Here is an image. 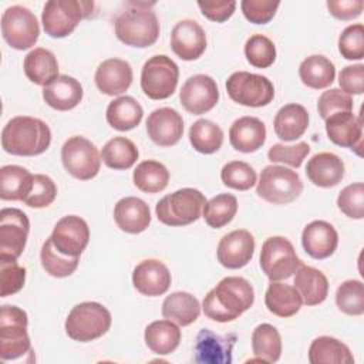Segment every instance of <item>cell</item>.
<instances>
[{
  "mask_svg": "<svg viewBox=\"0 0 364 364\" xmlns=\"http://www.w3.org/2000/svg\"><path fill=\"white\" fill-rule=\"evenodd\" d=\"M253 301L255 290L250 282L239 276H228L205 296L202 309L208 318L228 323L249 310Z\"/></svg>",
  "mask_w": 364,
  "mask_h": 364,
  "instance_id": "cell-1",
  "label": "cell"
},
{
  "mask_svg": "<svg viewBox=\"0 0 364 364\" xmlns=\"http://www.w3.org/2000/svg\"><path fill=\"white\" fill-rule=\"evenodd\" d=\"M50 144V127L44 121L34 117H14L4 125L1 131V146L11 155H40L47 151Z\"/></svg>",
  "mask_w": 364,
  "mask_h": 364,
  "instance_id": "cell-2",
  "label": "cell"
},
{
  "mask_svg": "<svg viewBox=\"0 0 364 364\" xmlns=\"http://www.w3.org/2000/svg\"><path fill=\"white\" fill-rule=\"evenodd\" d=\"M114 23L115 34L127 46L145 48L156 43L159 37V21L156 14L145 3H132Z\"/></svg>",
  "mask_w": 364,
  "mask_h": 364,
  "instance_id": "cell-3",
  "label": "cell"
},
{
  "mask_svg": "<svg viewBox=\"0 0 364 364\" xmlns=\"http://www.w3.org/2000/svg\"><path fill=\"white\" fill-rule=\"evenodd\" d=\"M109 310L97 301H84L71 309L65 318V333L70 338L88 343L104 336L111 327Z\"/></svg>",
  "mask_w": 364,
  "mask_h": 364,
  "instance_id": "cell-4",
  "label": "cell"
},
{
  "mask_svg": "<svg viewBox=\"0 0 364 364\" xmlns=\"http://www.w3.org/2000/svg\"><path fill=\"white\" fill-rule=\"evenodd\" d=\"M206 203L205 195L193 188H182L164 196L155 208L156 218L166 226H186L196 222Z\"/></svg>",
  "mask_w": 364,
  "mask_h": 364,
  "instance_id": "cell-5",
  "label": "cell"
},
{
  "mask_svg": "<svg viewBox=\"0 0 364 364\" xmlns=\"http://www.w3.org/2000/svg\"><path fill=\"white\" fill-rule=\"evenodd\" d=\"M27 313L17 307L4 304L0 309V357L3 361L17 360L33 353L27 333Z\"/></svg>",
  "mask_w": 364,
  "mask_h": 364,
  "instance_id": "cell-6",
  "label": "cell"
},
{
  "mask_svg": "<svg viewBox=\"0 0 364 364\" xmlns=\"http://www.w3.org/2000/svg\"><path fill=\"white\" fill-rule=\"evenodd\" d=\"M94 9L92 1L84 0H50L44 4L41 23L46 34L63 38L71 34L78 23L88 17Z\"/></svg>",
  "mask_w": 364,
  "mask_h": 364,
  "instance_id": "cell-7",
  "label": "cell"
},
{
  "mask_svg": "<svg viewBox=\"0 0 364 364\" xmlns=\"http://www.w3.org/2000/svg\"><path fill=\"white\" fill-rule=\"evenodd\" d=\"M303 192V182L296 171L280 165H267L259 178L256 193L273 205L296 200Z\"/></svg>",
  "mask_w": 364,
  "mask_h": 364,
  "instance_id": "cell-8",
  "label": "cell"
},
{
  "mask_svg": "<svg viewBox=\"0 0 364 364\" xmlns=\"http://www.w3.org/2000/svg\"><path fill=\"white\" fill-rule=\"evenodd\" d=\"M303 262L296 255L291 242L283 236L266 239L260 250V267L272 280H286L291 277Z\"/></svg>",
  "mask_w": 364,
  "mask_h": 364,
  "instance_id": "cell-9",
  "label": "cell"
},
{
  "mask_svg": "<svg viewBox=\"0 0 364 364\" xmlns=\"http://www.w3.org/2000/svg\"><path fill=\"white\" fill-rule=\"evenodd\" d=\"M179 68L165 54L151 57L141 71V88L151 100L169 98L178 85Z\"/></svg>",
  "mask_w": 364,
  "mask_h": 364,
  "instance_id": "cell-10",
  "label": "cell"
},
{
  "mask_svg": "<svg viewBox=\"0 0 364 364\" xmlns=\"http://www.w3.org/2000/svg\"><path fill=\"white\" fill-rule=\"evenodd\" d=\"M226 91L232 101L252 108L269 105L274 98L272 81L259 74L236 71L226 80Z\"/></svg>",
  "mask_w": 364,
  "mask_h": 364,
  "instance_id": "cell-11",
  "label": "cell"
},
{
  "mask_svg": "<svg viewBox=\"0 0 364 364\" xmlns=\"http://www.w3.org/2000/svg\"><path fill=\"white\" fill-rule=\"evenodd\" d=\"M61 161L71 176L80 181H88L100 172L101 154L90 139L75 135L64 142Z\"/></svg>",
  "mask_w": 364,
  "mask_h": 364,
  "instance_id": "cell-12",
  "label": "cell"
},
{
  "mask_svg": "<svg viewBox=\"0 0 364 364\" xmlns=\"http://www.w3.org/2000/svg\"><path fill=\"white\" fill-rule=\"evenodd\" d=\"M1 34L11 48L27 50L38 40L37 17L27 7H7L1 16Z\"/></svg>",
  "mask_w": 364,
  "mask_h": 364,
  "instance_id": "cell-13",
  "label": "cell"
},
{
  "mask_svg": "<svg viewBox=\"0 0 364 364\" xmlns=\"http://www.w3.org/2000/svg\"><path fill=\"white\" fill-rule=\"evenodd\" d=\"M30 232L27 215L17 208L0 210V256L18 259L24 252Z\"/></svg>",
  "mask_w": 364,
  "mask_h": 364,
  "instance_id": "cell-14",
  "label": "cell"
},
{
  "mask_svg": "<svg viewBox=\"0 0 364 364\" xmlns=\"http://www.w3.org/2000/svg\"><path fill=\"white\" fill-rule=\"evenodd\" d=\"M50 239L60 253L80 257L90 242V228L82 218L68 215L55 223Z\"/></svg>",
  "mask_w": 364,
  "mask_h": 364,
  "instance_id": "cell-15",
  "label": "cell"
},
{
  "mask_svg": "<svg viewBox=\"0 0 364 364\" xmlns=\"http://www.w3.org/2000/svg\"><path fill=\"white\" fill-rule=\"evenodd\" d=\"M179 100L188 112L193 115L205 114L210 111L219 101L216 81L206 74L192 75L182 85Z\"/></svg>",
  "mask_w": 364,
  "mask_h": 364,
  "instance_id": "cell-16",
  "label": "cell"
},
{
  "mask_svg": "<svg viewBox=\"0 0 364 364\" xmlns=\"http://www.w3.org/2000/svg\"><path fill=\"white\" fill-rule=\"evenodd\" d=\"M236 340L237 337L233 333L220 336L202 328L196 336L195 361L199 364H230Z\"/></svg>",
  "mask_w": 364,
  "mask_h": 364,
  "instance_id": "cell-17",
  "label": "cell"
},
{
  "mask_svg": "<svg viewBox=\"0 0 364 364\" xmlns=\"http://www.w3.org/2000/svg\"><path fill=\"white\" fill-rule=\"evenodd\" d=\"M255 253V239L246 229H236L225 235L216 250L218 262L228 269L246 266Z\"/></svg>",
  "mask_w": 364,
  "mask_h": 364,
  "instance_id": "cell-18",
  "label": "cell"
},
{
  "mask_svg": "<svg viewBox=\"0 0 364 364\" xmlns=\"http://www.w3.org/2000/svg\"><path fill=\"white\" fill-rule=\"evenodd\" d=\"M172 51L185 61L199 58L206 48V34L195 20H181L171 33Z\"/></svg>",
  "mask_w": 364,
  "mask_h": 364,
  "instance_id": "cell-19",
  "label": "cell"
},
{
  "mask_svg": "<svg viewBox=\"0 0 364 364\" xmlns=\"http://www.w3.org/2000/svg\"><path fill=\"white\" fill-rule=\"evenodd\" d=\"M326 121V132L328 139L344 148L354 149L361 155L363 146V121L361 117H357L350 112H336L330 115Z\"/></svg>",
  "mask_w": 364,
  "mask_h": 364,
  "instance_id": "cell-20",
  "label": "cell"
},
{
  "mask_svg": "<svg viewBox=\"0 0 364 364\" xmlns=\"http://www.w3.org/2000/svg\"><path fill=\"white\" fill-rule=\"evenodd\" d=\"M146 132L156 145L172 146L179 142L183 134V119L173 108H158L146 119Z\"/></svg>",
  "mask_w": 364,
  "mask_h": 364,
  "instance_id": "cell-21",
  "label": "cell"
},
{
  "mask_svg": "<svg viewBox=\"0 0 364 364\" xmlns=\"http://www.w3.org/2000/svg\"><path fill=\"white\" fill-rule=\"evenodd\" d=\"M171 272L161 260L146 259L132 272V284L144 296H162L171 286Z\"/></svg>",
  "mask_w": 364,
  "mask_h": 364,
  "instance_id": "cell-22",
  "label": "cell"
},
{
  "mask_svg": "<svg viewBox=\"0 0 364 364\" xmlns=\"http://www.w3.org/2000/svg\"><path fill=\"white\" fill-rule=\"evenodd\" d=\"M301 245L310 257L323 260L336 252L338 235L331 223L326 220H313L303 229Z\"/></svg>",
  "mask_w": 364,
  "mask_h": 364,
  "instance_id": "cell-23",
  "label": "cell"
},
{
  "mask_svg": "<svg viewBox=\"0 0 364 364\" xmlns=\"http://www.w3.org/2000/svg\"><path fill=\"white\" fill-rule=\"evenodd\" d=\"M94 80L101 92L111 97L119 95L132 82V68L125 60L108 58L98 65Z\"/></svg>",
  "mask_w": 364,
  "mask_h": 364,
  "instance_id": "cell-24",
  "label": "cell"
},
{
  "mask_svg": "<svg viewBox=\"0 0 364 364\" xmlns=\"http://www.w3.org/2000/svg\"><path fill=\"white\" fill-rule=\"evenodd\" d=\"M114 220L122 232L136 235L149 226L151 210L142 199L136 196H125L114 206Z\"/></svg>",
  "mask_w": 364,
  "mask_h": 364,
  "instance_id": "cell-25",
  "label": "cell"
},
{
  "mask_svg": "<svg viewBox=\"0 0 364 364\" xmlns=\"http://www.w3.org/2000/svg\"><path fill=\"white\" fill-rule=\"evenodd\" d=\"M82 85L74 77L60 74L43 88V98L47 105L57 111H68L82 100Z\"/></svg>",
  "mask_w": 364,
  "mask_h": 364,
  "instance_id": "cell-26",
  "label": "cell"
},
{
  "mask_svg": "<svg viewBox=\"0 0 364 364\" xmlns=\"http://www.w3.org/2000/svg\"><path fill=\"white\" fill-rule=\"evenodd\" d=\"M229 141L239 152H255L262 148L266 141V127L256 117H240L229 129Z\"/></svg>",
  "mask_w": 364,
  "mask_h": 364,
  "instance_id": "cell-27",
  "label": "cell"
},
{
  "mask_svg": "<svg viewBox=\"0 0 364 364\" xmlns=\"http://www.w3.org/2000/svg\"><path fill=\"white\" fill-rule=\"evenodd\" d=\"M306 173L310 182L320 188H331L344 176V162L333 152H318L309 159Z\"/></svg>",
  "mask_w": 364,
  "mask_h": 364,
  "instance_id": "cell-28",
  "label": "cell"
},
{
  "mask_svg": "<svg viewBox=\"0 0 364 364\" xmlns=\"http://www.w3.org/2000/svg\"><path fill=\"white\" fill-rule=\"evenodd\" d=\"M293 284L307 306H317L327 299L328 280L318 269L301 264L294 273Z\"/></svg>",
  "mask_w": 364,
  "mask_h": 364,
  "instance_id": "cell-29",
  "label": "cell"
},
{
  "mask_svg": "<svg viewBox=\"0 0 364 364\" xmlns=\"http://www.w3.org/2000/svg\"><path fill=\"white\" fill-rule=\"evenodd\" d=\"M309 127V112L307 109L296 102L283 105L273 121V128L276 135L286 141L299 139Z\"/></svg>",
  "mask_w": 364,
  "mask_h": 364,
  "instance_id": "cell-30",
  "label": "cell"
},
{
  "mask_svg": "<svg viewBox=\"0 0 364 364\" xmlns=\"http://www.w3.org/2000/svg\"><path fill=\"white\" fill-rule=\"evenodd\" d=\"M264 304L272 314L287 318L299 313L303 301L294 286L272 282L264 294Z\"/></svg>",
  "mask_w": 364,
  "mask_h": 364,
  "instance_id": "cell-31",
  "label": "cell"
},
{
  "mask_svg": "<svg viewBox=\"0 0 364 364\" xmlns=\"http://www.w3.org/2000/svg\"><path fill=\"white\" fill-rule=\"evenodd\" d=\"M24 74L26 77L37 85H48L58 74V63L55 55L43 47L31 50L24 57Z\"/></svg>",
  "mask_w": 364,
  "mask_h": 364,
  "instance_id": "cell-32",
  "label": "cell"
},
{
  "mask_svg": "<svg viewBox=\"0 0 364 364\" xmlns=\"http://www.w3.org/2000/svg\"><path fill=\"white\" fill-rule=\"evenodd\" d=\"M144 338L151 351L158 355H166L178 348L181 343V330L168 318L156 320L146 326Z\"/></svg>",
  "mask_w": 364,
  "mask_h": 364,
  "instance_id": "cell-33",
  "label": "cell"
},
{
  "mask_svg": "<svg viewBox=\"0 0 364 364\" xmlns=\"http://www.w3.org/2000/svg\"><path fill=\"white\" fill-rule=\"evenodd\" d=\"M200 304L195 296L186 291H175L165 297L162 316L179 326H189L198 320Z\"/></svg>",
  "mask_w": 364,
  "mask_h": 364,
  "instance_id": "cell-34",
  "label": "cell"
},
{
  "mask_svg": "<svg viewBox=\"0 0 364 364\" xmlns=\"http://www.w3.org/2000/svg\"><path fill=\"white\" fill-rule=\"evenodd\" d=\"M107 122L117 131H129L139 125L144 109L141 104L129 95H122L111 101L107 107Z\"/></svg>",
  "mask_w": 364,
  "mask_h": 364,
  "instance_id": "cell-35",
  "label": "cell"
},
{
  "mask_svg": "<svg viewBox=\"0 0 364 364\" xmlns=\"http://www.w3.org/2000/svg\"><path fill=\"white\" fill-rule=\"evenodd\" d=\"M309 361L311 364H353L354 357L350 348L340 340L320 336L310 344Z\"/></svg>",
  "mask_w": 364,
  "mask_h": 364,
  "instance_id": "cell-36",
  "label": "cell"
},
{
  "mask_svg": "<svg viewBox=\"0 0 364 364\" xmlns=\"http://www.w3.org/2000/svg\"><path fill=\"white\" fill-rule=\"evenodd\" d=\"M34 175L18 165H4L0 169V198L23 200L31 189Z\"/></svg>",
  "mask_w": 364,
  "mask_h": 364,
  "instance_id": "cell-37",
  "label": "cell"
},
{
  "mask_svg": "<svg viewBox=\"0 0 364 364\" xmlns=\"http://www.w3.org/2000/svg\"><path fill=\"white\" fill-rule=\"evenodd\" d=\"M301 82L313 90H323L331 85L336 77L334 64L324 55H310L304 58L299 67Z\"/></svg>",
  "mask_w": 364,
  "mask_h": 364,
  "instance_id": "cell-38",
  "label": "cell"
},
{
  "mask_svg": "<svg viewBox=\"0 0 364 364\" xmlns=\"http://www.w3.org/2000/svg\"><path fill=\"white\" fill-rule=\"evenodd\" d=\"M252 350L259 361H279L282 355V337L277 328L269 323L259 324L252 333Z\"/></svg>",
  "mask_w": 364,
  "mask_h": 364,
  "instance_id": "cell-39",
  "label": "cell"
},
{
  "mask_svg": "<svg viewBox=\"0 0 364 364\" xmlns=\"http://www.w3.org/2000/svg\"><path fill=\"white\" fill-rule=\"evenodd\" d=\"M138 155L136 145L125 136L111 138L101 149L102 162L108 168L117 171L129 169L136 162Z\"/></svg>",
  "mask_w": 364,
  "mask_h": 364,
  "instance_id": "cell-40",
  "label": "cell"
},
{
  "mask_svg": "<svg viewBox=\"0 0 364 364\" xmlns=\"http://www.w3.org/2000/svg\"><path fill=\"white\" fill-rule=\"evenodd\" d=\"M132 179L139 191L145 193H158L168 186L169 171L164 164L148 159L136 165Z\"/></svg>",
  "mask_w": 364,
  "mask_h": 364,
  "instance_id": "cell-41",
  "label": "cell"
},
{
  "mask_svg": "<svg viewBox=\"0 0 364 364\" xmlns=\"http://www.w3.org/2000/svg\"><path fill=\"white\" fill-rule=\"evenodd\" d=\"M189 141L195 151L200 154H213L223 144V131L209 119H198L189 128Z\"/></svg>",
  "mask_w": 364,
  "mask_h": 364,
  "instance_id": "cell-42",
  "label": "cell"
},
{
  "mask_svg": "<svg viewBox=\"0 0 364 364\" xmlns=\"http://www.w3.org/2000/svg\"><path fill=\"white\" fill-rule=\"evenodd\" d=\"M237 212V199L232 193H219L206 200L202 215L208 226L213 229L223 228L230 223Z\"/></svg>",
  "mask_w": 364,
  "mask_h": 364,
  "instance_id": "cell-43",
  "label": "cell"
},
{
  "mask_svg": "<svg viewBox=\"0 0 364 364\" xmlns=\"http://www.w3.org/2000/svg\"><path fill=\"white\" fill-rule=\"evenodd\" d=\"M40 259L43 269L53 277H67L73 274L80 262V257H71L60 253L50 237L41 246Z\"/></svg>",
  "mask_w": 364,
  "mask_h": 364,
  "instance_id": "cell-44",
  "label": "cell"
},
{
  "mask_svg": "<svg viewBox=\"0 0 364 364\" xmlns=\"http://www.w3.org/2000/svg\"><path fill=\"white\" fill-rule=\"evenodd\" d=\"M336 304L348 316L364 313V284L360 280H346L336 291Z\"/></svg>",
  "mask_w": 364,
  "mask_h": 364,
  "instance_id": "cell-45",
  "label": "cell"
},
{
  "mask_svg": "<svg viewBox=\"0 0 364 364\" xmlns=\"http://www.w3.org/2000/svg\"><path fill=\"white\" fill-rule=\"evenodd\" d=\"M245 55L250 65L256 68H267L276 60V46L269 37L253 34L245 44Z\"/></svg>",
  "mask_w": 364,
  "mask_h": 364,
  "instance_id": "cell-46",
  "label": "cell"
},
{
  "mask_svg": "<svg viewBox=\"0 0 364 364\" xmlns=\"http://www.w3.org/2000/svg\"><path fill=\"white\" fill-rule=\"evenodd\" d=\"M223 185L236 191H247L256 183V171L243 161H230L220 171Z\"/></svg>",
  "mask_w": 364,
  "mask_h": 364,
  "instance_id": "cell-47",
  "label": "cell"
},
{
  "mask_svg": "<svg viewBox=\"0 0 364 364\" xmlns=\"http://www.w3.org/2000/svg\"><path fill=\"white\" fill-rule=\"evenodd\" d=\"M26 283V269L17 263V259L0 256V296L16 294Z\"/></svg>",
  "mask_w": 364,
  "mask_h": 364,
  "instance_id": "cell-48",
  "label": "cell"
},
{
  "mask_svg": "<svg viewBox=\"0 0 364 364\" xmlns=\"http://www.w3.org/2000/svg\"><path fill=\"white\" fill-rule=\"evenodd\" d=\"M57 196V186L54 181L43 173H37L33 178V185L23 202L30 208H47L54 202Z\"/></svg>",
  "mask_w": 364,
  "mask_h": 364,
  "instance_id": "cell-49",
  "label": "cell"
},
{
  "mask_svg": "<svg viewBox=\"0 0 364 364\" xmlns=\"http://www.w3.org/2000/svg\"><path fill=\"white\" fill-rule=\"evenodd\" d=\"M338 51L346 60L364 57V26L361 23L347 26L338 37Z\"/></svg>",
  "mask_w": 364,
  "mask_h": 364,
  "instance_id": "cell-50",
  "label": "cell"
},
{
  "mask_svg": "<svg viewBox=\"0 0 364 364\" xmlns=\"http://www.w3.org/2000/svg\"><path fill=\"white\" fill-rule=\"evenodd\" d=\"M338 209L351 219L364 218V185L363 182H355L347 185L337 198Z\"/></svg>",
  "mask_w": 364,
  "mask_h": 364,
  "instance_id": "cell-51",
  "label": "cell"
},
{
  "mask_svg": "<svg viewBox=\"0 0 364 364\" xmlns=\"http://www.w3.org/2000/svg\"><path fill=\"white\" fill-rule=\"evenodd\" d=\"M317 109L323 119L336 112H350L353 111V98L340 88H330L318 97Z\"/></svg>",
  "mask_w": 364,
  "mask_h": 364,
  "instance_id": "cell-52",
  "label": "cell"
},
{
  "mask_svg": "<svg viewBox=\"0 0 364 364\" xmlns=\"http://www.w3.org/2000/svg\"><path fill=\"white\" fill-rule=\"evenodd\" d=\"M310 146L307 142H299L296 145L274 144L267 151V158L272 162H282L293 168H299L304 158L309 155Z\"/></svg>",
  "mask_w": 364,
  "mask_h": 364,
  "instance_id": "cell-53",
  "label": "cell"
},
{
  "mask_svg": "<svg viewBox=\"0 0 364 364\" xmlns=\"http://www.w3.org/2000/svg\"><path fill=\"white\" fill-rule=\"evenodd\" d=\"M279 6L280 1L273 0H243L240 3L243 16L253 24L269 23L274 17Z\"/></svg>",
  "mask_w": 364,
  "mask_h": 364,
  "instance_id": "cell-54",
  "label": "cell"
},
{
  "mask_svg": "<svg viewBox=\"0 0 364 364\" xmlns=\"http://www.w3.org/2000/svg\"><path fill=\"white\" fill-rule=\"evenodd\" d=\"M338 84L346 94H363L364 92V65L354 64L344 67L338 74Z\"/></svg>",
  "mask_w": 364,
  "mask_h": 364,
  "instance_id": "cell-55",
  "label": "cell"
},
{
  "mask_svg": "<svg viewBox=\"0 0 364 364\" xmlns=\"http://www.w3.org/2000/svg\"><path fill=\"white\" fill-rule=\"evenodd\" d=\"M198 6L208 20L223 23L235 13L236 1H198Z\"/></svg>",
  "mask_w": 364,
  "mask_h": 364,
  "instance_id": "cell-56",
  "label": "cell"
},
{
  "mask_svg": "<svg viewBox=\"0 0 364 364\" xmlns=\"http://www.w3.org/2000/svg\"><path fill=\"white\" fill-rule=\"evenodd\" d=\"M363 0H328L327 9L338 20L357 18L363 11Z\"/></svg>",
  "mask_w": 364,
  "mask_h": 364,
  "instance_id": "cell-57",
  "label": "cell"
}]
</instances>
